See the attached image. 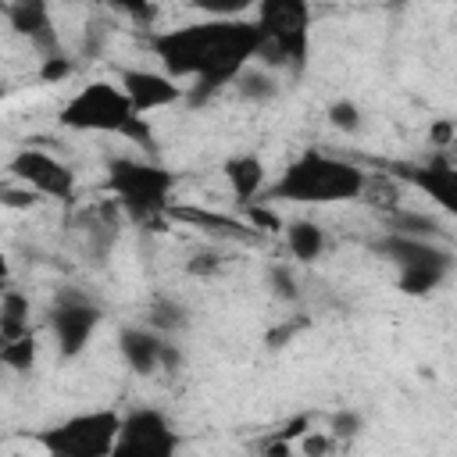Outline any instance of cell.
Segmentation results:
<instances>
[{"label": "cell", "mask_w": 457, "mask_h": 457, "mask_svg": "<svg viewBox=\"0 0 457 457\" xmlns=\"http://www.w3.org/2000/svg\"><path fill=\"white\" fill-rule=\"evenodd\" d=\"M368 171L346 157H332L325 150H303L286 171L261 193V200L286 204H346L368 193Z\"/></svg>", "instance_id": "obj_2"}, {"label": "cell", "mask_w": 457, "mask_h": 457, "mask_svg": "<svg viewBox=\"0 0 457 457\" xmlns=\"http://www.w3.org/2000/svg\"><path fill=\"white\" fill-rule=\"evenodd\" d=\"M168 218H179V221H189V225H200L207 232H221V236H236V239H250V225L243 221H232V218H221V214H207V211H193V207H168Z\"/></svg>", "instance_id": "obj_22"}, {"label": "cell", "mask_w": 457, "mask_h": 457, "mask_svg": "<svg viewBox=\"0 0 457 457\" xmlns=\"http://www.w3.org/2000/svg\"><path fill=\"white\" fill-rule=\"evenodd\" d=\"M371 250L386 261H393L396 268H411V264H432V261H457L443 243H428V239H411V236H396L386 232L371 243Z\"/></svg>", "instance_id": "obj_13"}, {"label": "cell", "mask_w": 457, "mask_h": 457, "mask_svg": "<svg viewBox=\"0 0 457 457\" xmlns=\"http://www.w3.org/2000/svg\"><path fill=\"white\" fill-rule=\"evenodd\" d=\"M332 443H336L332 436H325V432H314V428H311V432L300 439V453H303V457H325V453L332 450Z\"/></svg>", "instance_id": "obj_34"}, {"label": "cell", "mask_w": 457, "mask_h": 457, "mask_svg": "<svg viewBox=\"0 0 457 457\" xmlns=\"http://www.w3.org/2000/svg\"><path fill=\"white\" fill-rule=\"evenodd\" d=\"M396 175L411 182L418 193H425L439 211L457 218V164L446 161L443 154L421 164H396Z\"/></svg>", "instance_id": "obj_12"}, {"label": "cell", "mask_w": 457, "mask_h": 457, "mask_svg": "<svg viewBox=\"0 0 457 457\" xmlns=\"http://www.w3.org/2000/svg\"><path fill=\"white\" fill-rule=\"evenodd\" d=\"M7 171L21 186L36 189L39 196H50V200H61V204L75 200V171L61 157H54L50 150H43V146H21L7 161Z\"/></svg>", "instance_id": "obj_9"}, {"label": "cell", "mask_w": 457, "mask_h": 457, "mask_svg": "<svg viewBox=\"0 0 457 457\" xmlns=\"http://www.w3.org/2000/svg\"><path fill=\"white\" fill-rule=\"evenodd\" d=\"M389 232L411 236V239H428V243H443L446 239V228H443L439 218H432L425 211H403V207L389 211Z\"/></svg>", "instance_id": "obj_19"}, {"label": "cell", "mask_w": 457, "mask_h": 457, "mask_svg": "<svg viewBox=\"0 0 457 457\" xmlns=\"http://www.w3.org/2000/svg\"><path fill=\"white\" fill-rule=\"evenodd\" d=\"M453 146H457V143H453Z\"/></svg>", "instance_id": "obj_40"}, {"label": "cell", "mask_w": 457, "mask_h": 457, "mask_svg": "<svg viewBox=\"0 0 457 457\" xmlns=\"http://www.w3.org/2000/svg\"><path fill=\"white\" fill-rule=\"evenodd\" d=\"M264 282H268V289H271L275 300H282V303H296L300 300V282H296V275H293L289 264H282V261L268 264Z\"/></svg>", "instance_id": "obj_24"}, {"label": "cell", "mask_w": 457, "mask_h": 457, "mask_svg": "<svg viewBox=\"0 0 457 457\" xmlns=\"http://www.w3.org/2000/svg\"><path fill=\"white\" fill-rule=\"evenodd\" d=\"M104 36H107V25H100V21H96V25H89V29H86V36H82V54H86V57H96V54H100Z\"/></svg>", "instance_id": "obj_37"}, {"label": "cell", "mask_w": 457, "mask_h": 457, "mask_svg": "<svg viewBox=\"0 0 457 457\" xmlns=\"http://www.w3.org/2000/svg\"><path fill=\"white\" fill-rule=\"evenodd\" d=\"M146 325L171 339L175 332H182L189 325V311L179 300H171V296H154L150 307H146Z\"/></svg>", "instance_id": "obj_21"}, {"label": "cell", "mask_w": 457, "mask_h": 457, "mask_svg": "<svg viewBox=\"0 0 457 457\" xmlns=\"http://www.w3.org/2000/svg\"><path fill=\"white\" fill-rule=\"evenodd\" d=\"M428 143H432L436 150H443V146L457 143V125H453L450 118H439V121H432V125H428Z\"/></svg>", "instance_id": "obj_33"}, {"label": "cell", "mask_w": 457, "mask_h": 457, "mask_svg": "<svg viewBox=\"0 0 457 457\" xmlns=\"http://www.w3.org/2000/svg\"><path fill=\"white\" fill-rule=\"evenodd\" d=\"M253 21L264 32L257 64L268 71H307L311 61V7L303 0H261Z\"/></svg>", "instance_id": "obj_4"}, {"label": "cell", "mask_w": 457, "mask_h": 457, "mask_svg": "<svg viewBox=\"0 0 457 457\" xmlns=\"http://www.w3.org/2000/svg\"><path fill=\"white\" fill-rule=\"evenodd\" d=\"M236 93L246 100V104H268L282 93V82L275 79V71L261 68V64H250L239 79H236Z\"/></svg>", "instance_id": "obj_20"}, {"label": "cell", "mask_w": 457, "mask_h": 457, "mask_svg": "<svg viewBox=\"0 0 457 457\" xmlns=\"http://www.w3.org/2000/svg\"><path fill=\"white\" fill-rule=\"evenodd\" d=\"M182 446L175 425L157 407H132L121 418L118 443L111 457H175Z\"/></svg>", "instance_id": "obj_8"}, {"label": "cell", "mask_w": 457, "mask_h": 457, "mask_svg": "<svg viewBox=\"0 0 457 457\" xmlns=\"http://www.w3.org/2000/svg\"><path fill=\"white\" fill-rule=\"evenodd\" d=\"M179 175L154 164L150 157H111L104 175V193H111L129 218L143 225H161L168 218V196L175 189Z\"/></svg>", "instance_id": "obj_5"}, {"label": "cell", "mask_w": 457, "mask_h": 457, "mask_svg": "<svg viewBox=\"0 0 457 457\" xmlns=\"http://www.w3.org/2000/svg\"><path fill=\"white\" fill-rule=\"evenodd\" d=\"M282 236H286V250H289V253H293L300 264H314V261L325 253V246H328L325 228H321L318 221H307V218L286 221Z\"/></svg>", "instance_id": "obj_17"}, {"label": "cell", "mask_w": 457, "mask_h": 457, "mask_svg": "<svg viewBox=\"0 0 457 457\" xmlns=\"http://www.w3.org/2000/svg\"><path fill=\"white\" fill-rule=\"evenodd\" d=\"M57 121L71 132H111V136H121V139L143 146L146 154H157V136H154L150 121L143 114H136L125 89L107 79H93L75 96H68Z\"/></svg>", "instance_id": "obj_3"}, {"label": "cell", "mask_w": 457, "mask_h": 457, "mask_svg": "<svg viewBox=\"0 0 457 457\" xmlns=\"http://www.w3.org/2000/svg\"><path fill=\"white\" fill-rule=\"evenodd\" d=\"M114 82L125 89V96L132 100L136 114H150V111H161V107H175V104H186V86L164 71H154V68H129V64H118L114 68Z\"/></svg>", "instance_id": "obj_10"}, {"label": "cell", "mask_w": 457, "mask_h": 457, "mask_svg": "<svg viewBox=\"0 0 457 457\" xmlns=\"http://www.w3.org/2000/svg\"><path fill=\"white\" fill-rule=\"evenodd\" d=\"M161 346H164V336L154 332L150 325H125L118 332V350L125 357V364L136 371V375H154L161 371Z\"/></svg>", "instance_id": "obj_14"}, {"label": "cell", "mask_w": 457, "mask_h": 457, "mask_svg": "<svg viewBox=\"0 0 457 457\" xmlns=\"http://www.w3.org/2000/svg\"><path fill=\"white\" fill-rule=\"evenodd\" d=\"M221 268H225V257L214 246H200L186 257V275H193V278H214Z\"/></svg>", "instance_id": "obj_26"}, {"label": "cell", "mask_w": 457, "mask_h": 457, "mask_svg": "<svg viewBox=\"0 0 457 457\" xmlns=\"http://www.w3.org/2000/svg\"><path fill=\"white\" fill-rule=\"evenodd\" d=\"M246 225H250V228H253V225H257V228H268V232L286 228V225H282L268 207H261V204H257V207H250V204H246Z\"/></svg>", "instance_id": "obj_35"}, {"label": "cell", "mask_w": 457, "mask_h": 457, "mask_svg": "<svg viewBox=\"0 0 457 457\" xmlns=\"http://www.w3.org/2000/svg\"><path fill=\"white\" fill-rule=\"evenodd\" d=\"M75 71V61L68 57V54H57V57H46V61H39V79L43 82H64L68 75Z\"/></svg>", "instance_id": "obj_32"}, {"label": "cell", "mask_w": 457, "mask_h": 457, "mask_svg": "<svg viewBox=\"0 0 457 457\" xmlns=\"http://www.w3.org/2000/svg\"><path fill=\"white\" fill-rule=\"evenodd\" d=\"M314 428V418L311 414H293V418H286L275 432H268V439H282V443H300L307 432Z\"/></svg>", "instance_id": "obj_29"}, {"label": "cell", "mask_w": 457, "mask_h": 457, "mask_svg": "<svg viewBox=\"0 0 457 457\" xmlns=\"http://www.w3.org/2000/svg\"><path fill=\"white\" fill-rule=\"evenodd\" d=\"M43 196L36 193V189H29V186H14V182H4L0 186V204L4 207H11V211H29V207H36Z\"/></svg>", "instance_id": "obj_28"}, {"label": "cell", "mask_w": 457, "mask_h": 457, "mask_svg": "<svg viewBox=\"0 0 457 457\" xmlns=\"http://www.w3.org/2000/svg\"><path fill=\"white\" fill-rule=\"evenodd\" d=\"M4 18H7V25L18 36L29 39V46L39 54V61L64 54L61 36H57V25L50 18V7L43 0H11V4H4Z\"/></svg>", "instance_id": "obj_11"}, {"label": "cell", "mask_w": 457, "mask_h": 457, "mask_svg": "<svg viewBox=\"0 0 457 457\" xmlns=\"http://www.w3.org/2000/svg\"><path fill=\"white\" fill-rule=\"evenodd\" d=\"M121 418L125 414H118L111 407L82 411L57 425L32 428V432H25V439L43 446L46 457H111L118 432H121Z\"/></svg>", "instance_id": "obj_6"}, {"label": "cell", "mask_w": 457, "mask_h": 457, "mask_svg": "<svg viewBox=\"0 0 457 457\" xmlns=\"http://www.w3.org/2000/svg\"><path fill=\"white\" fill-rule=\"evenodd\" d=\"M457 268V261H432V264H411V268H400L396 271V289L403 296H428L436 293L450 271Z\"/></svg>", "instance_id": "obj_16"}, {"label": "cell", "mask_w": 457, "mask_h": 457, "mask_svg": "<svg viewBox=\"0 0 457 457\" xmlns=\"http://www.w3.org/2000/svg\"><path fill=\"white\" fill-rule=\"evenodd\" d=\"M182 364H186L182 346L164 336V346H161V371H182Z\"/></svg>", "instance_id": "obj_36"}, {"label": "cell", "mask_w": 457, "mask_h": 457, "mask_svg": "<svg viewBox=\"0 0 457 457\" xmlns=\"http://www.w3.org/2000/svg\"><path fill=\"white\" fill-rule=\"evenodd\" d=\"M114 11L125 14V18H132L143 32H154V21H157V14H161L157 4H114Z\"/></svg>", "instance_id": "obj_30"}, {"label": "cell", "mask_w": 457, "mask_h": 457, "mask_svg": "<svg viewBox=\"0 0 457 457\" xmlns=\"http://www.w3.org/2000/svg\"><path fill=\"white\" fill-rule=\"evenodd\" d=\"M11 457H21V453H11Z\"/></svg>", "instance_id": "obj_39"}, {"label": "cell", "mask_w": 457, "mask_h": 457, "mask_svg": "<svg viewBox=\"0 0 457 457\" xmlns=\"http://www.w3.org/2000/svg\"><path fill=\"white\" fill-rule=\"evenodd\" d=\"M104 321V311L93 296H86L82 289H71V286H61L54 293V307H50V332H54V343H57V353L64 361H75L79 353H86L89 339L96 336Z\"/></svg>", "instance_id": "obj_7"}, {"label": "cell", "mask_w": 457, "mask_h": 457, "mask_svg": "<svg viewBox=\"0 0 457 457\" xmlns=\"http://www.w3.org/2000/svg\"><path fill=\"white\" fill-rule=\"evenodd\" d=\"M36 357H39L36 332H29V336H25V339H18V343L0 346V364H4V368H11V371H18V375H29V371L36 368Z\"/></svg>", "instance_id": "obj_23"}, {"label": "cell", "mask_w": 457, "mask_h": 457, "mask_svg": "<svg viewBox=\"0 0 457 457\" xmlns=\"http://www.w3.org/2000/svg\"><path fill=\"white\" fill-rule=\"evenodd\" d=\"M361 428H364V414L353 411V407L336 411L332 421H328V436L332 439H353V436H361Z\"/></svg>", "instance_id": "obj_27"}, {"label": "cell", "mask_w": 457, "mask_h": 457, "mask_svg": "<svg viewBox=\"0 0 457 457\" xmlns=\"http://www.w3.org/2000/svg\"><path fill=\"white\" fill-rule=\"evenodd\" d=\"M29 332H32V325H29V296L18 293L14 286H7L4 296H0V346L18 343Z\"/></svg>", "instance_id": "obj_18"}, {"label": "cell", "mask_w": 457, "mask_h": 457, "mask_svg": "<svg viewBox=\"0 0 457 457\" xmlns=\"http://www.w3.org/2000/svg\"><path fill=\"white\" fill-rule=\"evenodd\" d=\"M146 50L161 61V71L171 79H189L186 104L200 107L218 89L236 86V79L250 68V61L261 54L264 32L253 18L218 14L204 21H189L179 29H154L143 32Z\"/></svg>", "instance_id": "obj_1"}, {"label": "cell", "mask_w": 457, "mask_h": 457, "mask_svg": "<svg viewBox=\"0 0 457 457\" xmlns=\"http://www.w3.org/2000/svg\"><path fill=\"white\" fill-rule=\"evenodd\" d=\"M325 118H328V125L332 129H339L343 136H353L357 129H361V107L350 100V96H339V100H332L328 104V111H325Z\"/></svg>", "instance_id": "obj_25"}, {"label": "cell", "mask_w": 457, "mask_h": 457, "mask_svg": "<svg viewBox=\"0 0 457 457\" xmlns=\"http://www.w3.org/2000/svg\"><path fill=\"white\" fill-rule=\"evenodd\" d=\"M261 457H296L293 443H282V439H261Z\"/></svg>", "instance_id": "obj_38"}, {"label": "cell", "mask_w": 457, "mask_h": 457, "mask_svg": "<svg viewBox=\"0 0 457 457\" xmlns=\"http://www.w3.org/2000/svg\"><path fill=\"white\" fill-rule=\"evenodd\" d=\"M221 175L232 189V196L239 204H253V196L261 200V193L268 189V171H264V161L257 154H232L225 164H221Z\"/></svg>", "instance_id": "obj_15"}, {"label": "cell", "mask_w": 457, "mask_h": 457, "mask_svg": "<svg viewBox=\"0 0 457 457\" xmlns=\"http://www.w3.org/2000/svg\"><path fill=\"white\" fill-rule=\"evenodd\" d=\"M311 325V318H303V314H296V318H289V321H282V325H275L268 336H264V343H268V350H278V346H286L296 332H303Z\"/></svg>", "instance_id": "obj_31"}]
</instances>
